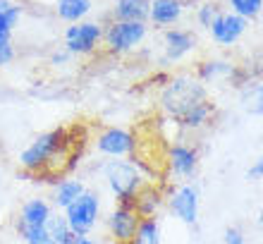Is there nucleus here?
I'll list each match as a JSON object with an SVG mask.
<instances>
[{
  "label": "nucleus",
  "instance_id": "nucleus-18",
  "mask_svg": "<svg viewBox=\"0 0 263 244\" xmlns=\"http://www.w3.org/2000/svg\"><path fill=\"white\" fill-rule=\"evenodd\" d=\"M235 63H230V60H203V63L196 65V79L203 84L208 82H220V79H232L235 77Z\"/></svg>",
  "mask_w": 263,
  "mask_h": 244
},
{
  "label": "nucleus",
  "instance_id": "nucleus-3",
  "mask_svg": "<svg viewBox=\"0 0 263 244\" xmlns=\"http://www.w3.org/2000/svg\"><path fill=\"white\" fill-rule=\"evenodd\" d=\"M101 175L115 203H132L139 189L151 182L132 158H108L101 165Z\"/></svg>",
  "mask_w": 263,
  "mask_h": 244
},
{
  "label": "nucleus",
  "instance_id": "nucleus-29",
  "mask_svg": "<svg viewBox=\"0 0 263 244\" xmlns=\"http://www.w3.org/2000/svg\"><path fill=\"white\" fill-rule=\"evenodd\" d=\"M69 60H72V55H69L63 46L53 50V53H50V58H48V63L53 65V67H65V65H69Z\"/></svg>",
  "mask_w": 263,
  "mask_h": 244
},
{
  "label": "nucleus",
  "instance_id": "nucleus-28",
  "mask_svg": "<svg viewBox=\"0 0 263 244\" xmlns=\"http://www.w3.org/2000/svg\"><path fill=\"white\" fill-rule=\"evenodd\" d=\"M222 244H247L244 230L242 228H237V225H228L225 232H222Z\"/></svg>",
  "mask_w": 263,
  "mask_h": 244
},
{
  "label": "nucleus",
  "instance_id": "nucleus-11",
  "mask_svg": "<svg viewBox=\"0 0 263 244\" xmlns=\"http://www.w3.org/2000/svg\"><path fill=\"white\" fill-rule=\"evenodd\" d=\"M196 50V36L189 29L170 27L163 31V60L167 65H177L187 60Z\"/></svg>",
  "mask_w": 263,
  "mask_h": 244
},
{
  "label": "nucleus",
  "instance_id": "nucleus-4",
  "mask_svg": "<svg viewBox=\"0 0 263 244\" xmlns=\"http://www.w3.org/2000/svg\"><path fill=\"white\" fill-rule=\"evenodd\" d=\"M148 36V22L110 20L103 27V46L110 55H127L137 50Z\"/></svg>",
  "mask_w": 263,
  "mask_h": 244
},
{
  "label": "nucleus",
  "instance_id": "nucleus-12",
  "mask_svg": "<svg viewBox=\"0 0 263 244\" xmlns=\"http://www.w3.org/2000/svg\"><path fill=\"white\" fill-rule=\"evenodd\" d=\"M247 29H249V20H244L239 14L235 12H220L218 14V20L211 24V39H213L218 46L222 48H232L235 43H239L244 34H247Z\"/></svg>",
  "mask_w": 263,
  "mask_h": 244
},
{
  "label": "nucleus",
  "instance_id": "nucleus-22",
  "mask_svg": "<svg viewBox=\"0 0 263 244\" xmlns=\"http://www.w3.org/2000/svg\"><path fill=\"white\" fill-rule=\"evenodd\" d=\"M24 7L14 0H0V36H12V31L20 24Z\"/></svg>",
  "mask_w": 263,
  "mask_h": 244
},
{
  "label": "nucleus",
  "instance_id": "nucleus-1",
  "mask_svg": "<svg viewBox=\"0 0 263 244\" xmlns=\"http://www.w3.org/2000/svg\"><path fill=\"white\" fill-rule=\"evenodd\" d=\"M67 161H74V154H72L69 132L63 129V127L41 132L39 137L29 141L17 156V163L27 175L55 177V180L63 177L65 170H69Z\"/></svg>",
  "mask_w": 263,
  "mask_h": 244
},
{
  "label": "nucleus",
  "instance_id": "nucleus-25",
  "mask_svg": "<svg viewBox=\"0 0 263 244\" xmlns=\"http://www.w3.org/2000/svg\"><path fill=\"white\" fill-rule=\"evenodd\" d=\"M220 5L218 3H213V0H203V3H199L196 5V12H194V20L199 27L203 29H211V24H213L215 20H218V14H220Z\"/></svg>",
  "mask_w": 263,
  "mask_h": 244
},
{
  "label": "nucleus",
  "instance_id": "nucleus-15",
  "mask_svg": "<svg viewBox=\"0 0 263 244\" xmlns=\"http://www.w3.org/2000/svg\"><path fill=\"white\" fill-rule=\"evenodd\" d=\"M86 192V184L79 177H72V175H63L53 182V189H50V203L55 211H65L69 203L79 199V196Z\"/></svg>",
  "mask_w": 263,
  "mask_h": 244
},
{
  "label": "nucleus",
  "instance_id": "nucleus-7",
  "mask_svg": "<svg viewBox=\"0 0 263 244\" xmlns=\"http://www.w3.org/2000/svg\"><path fill=\"white\" fill-rule=\"evenodd\" d=\"M165 209L180 223L194 228L199 223V209H201L199 187L189 184V182H182L177 187H170V192H165Z\"/></svg>",
  "mask_w": 263,
  "mask_h": 244
},
{
  "label": "nucleus",
  "instance_id": "nucleus-23",
  "mask_svg": "<svg viewBox=\"0 0 263 244\" xmlns=\"http://www.w3.org/2000/svg\"><path fill=\"white\" fill-rule=\"evenodd\" d=\"M46 232H48V237L53 239L55 244H69L72 237H74V232L69 230L67 220H65L63 211H53L48 218V223H46Z\"/></svg>",
  "mask_w": 263,
  "mask_h": 244
},
{
  "label": "nucleus",
  "instance_id": "nucleus-32",
  "mask_svg": "<svg viewBox=\"0 0 263 244\" xmlns=\"http://www.w3.org/2000/svg\"><path fill=\"white\" fill-rule=\"evenodd\" d=\"M256 228H258V230L263 232V209L258 211V216H256Z\"/></svg>",
  "mask_w": 263,
  "mask_h": 244
},
{
  "label": "nucleus",
  "instance_id": "nucleus-16",
  "mask_svg": "<svg viewBox=\"0 0 263 244\" xmlns=\"http://www.w3.org/2000/svg\"><path fill=\"white\" fill-rule=\"evenodd\" d=\"M53 203L46 196H31L22 203L20 216H17V223L20 225H34V228H41V225L48 223L50 213H53Z\"/></svg>",
  "mask_w": 263,
  "mask_h": 244
},
{
  "label": "nucleus",
  "instance_id": "nucleus-30",
  "mask_svg": "<svg viewBox=\"0 0 263 244\" xmlns=\"http://www.w3.org/2000/svg\"><path fill=\"white\" fill-rule=\"evenodd\" d=\"M247 180H249V182L263 180V156H261V158H256V161L247 167Z\"/></svg>",
  "mask_w": 263,
  "mask_h": 244
},
{
  "label": "nucleus",
  "instance_id": "nucleus-10",
  "mask_svg": "<svg viewBox=\"0 0 263 244\" xmlns=\"http://www.w3.org/2000/svg\"><path fill=\"white\" fill-rule=\"evenodd\" d=\"M139 220L141 218L137 216V211L132 209V203H115L112 211L105 216V230H108V235L112 237L115 244H127L134 237Z\"/></svg>",
  "mask_w": 263,
  "mask_h": 244
},
{
  "label": "nucleus",
  "instance_id": "nucleus-2",
  "mask_svg": "<svg viewBox=\"0 0 263 244\" xmlns=\"http://www.w3.org/2000/svg\"><path fill=\"white\" fill-rule=\"evenodd\" d=\"M211 101L206 84L199 82L196 74H175L170 77L158 93V108L170 122H180L196 105Z\"/></svg>",
  "mask_w": 263,
  "mask_h": 244
},
{
  "label": "nucleus",
  "instance_id": "nucleus-31",
  "mask_svg": "<svg viewBox=\"0 0 263 244\" xmlns=\"http://www.w3.org/2000/svg\"><path fill=\"white\" fill-rule=\"evenodd\" d=\"M69 244H98V242L91 237V235H74Z\"/></svg>",
  "mask_w": 263,
  "mask_h": 244
},
{
  "label": "nucleus",
  "instance_id": "nucleus-33",
  "mask_svg": "<svg viewBox=\"0 0 263 244\" xmlns=\"http://www.w3.org/2000/svg\"><path fill=\"white\" fill-rule=\"evenodd\" d=\"M20 244H24V242H20Z\"/></svg>",
  "mask_w": 263,
  "mask_h": 244
},
{
  "label": "nucleus",
  "instance_id": "nucleus-9",
  "mask_svg": "<svg viewBox=\"0 0 263 244\" xmlns=\"http://www.w3.org/2000/svg\"><path fill=\"white\" fill-rule=\"evenodd\" d=\"M199 148L189 141L180 139L167 146V156H165V167L170 177H177V180H189L192 175L196 173L199 167Z\"/></svg>",
  "mask_w": 263,
  "mask_h": 244
},
{
  "label": "nucleus",
  "instance_id": "nucleus-20",
  "mask_svg": "<svg viewBox=\"0 0 263 244\" xmlns=\"http://www.w3.org/2000/svg\"><path fill=\"white\" fill-rule=\"evenodd\" d=\"M213 112H215V105L211 103V101H206V103L196 105L192 112H187V115L177 122V127H180V129H184V132H201L203 127L211 125Z\"/></svg>",
  "mask_w": 263,
  "mask_h": 244
},
{
  "label": "nucleus",
  "instance_id": "nucleus-26",
  "mask_svg": "<svg viewBox=\"0 0 263 244\" xmlns=\"http://www.w3.org/2000/svg\"><path fill=\"white\" fill-rule=\"evenodd\" d=\"M244 110L249 115H263V79L244 91Z\"/></svg>",
  "mask_w": 263,
  "mask_h": 244
},
{
  "label": "nucleus",
  "instance_id": "nucleus-17",
  "mask_svg": "<svg viewBox=\"0 0 263 244\" xmlns=\"http://www.w3.org/2000/svg\"><path fill=\"white\" fill-rule=\"evenodd\" d=\"M151 0H112L110 20L118 22H146Z\"/></svg>",
  "mask_w": 263,
  "mask_h": 244
},
{
  "label": "nucleus",
  "instance_id": "nucleus-27",
  "mask_svg": "<svg viewBox=\"0 0 263 244\" xmlns=\"http://www.w3.org/2000/svg\"><path fill=\"white\" fill-rule=\"evenodd\" d=\"M17 58V48L12 43V36H0V70L7 67Z\"/></svg>",
  "mask_w": 263,
  "mask_h": 244
},
{
  "label": "nucleus",
  "instance_id": "nucleus-21",
  "mask_svg": "<svg viewBox=\"0 0 263 244\" xmlns=\"http://www.w3.org/2000/svg\"><path fill=\"white\" fill-rule=\"evenodd\" d=\"M127 244H163V228L158 218H141L134 237Z\"/></svg>",
  "mask_w": 263,
  "mask_h": 244
},
{
  "label": "nucleus",
  "instance_id": "nucleus-14",
  "mask_svg": "<svg viewBox=\"0 0 263 244\" xmlns=\"http://www.w3.org/2000/svg\"><path fill=\"white\" fill-rule=\"evenodd\" d=\"M132 209L137 211L139 218H158L160 211L165 209V189L156 187L153 182L144 184L137 192V196H134Z\"/></svg>",
  "mask_w": 263,
  "mask_h": 244
},
{
  "label": "nucleus",
  "instance_id": "nucleus-8",
  "mask_svg": "<svg viewBox=\"0 0 263 244\" xmlns=\"http://www.w3.org/2000/svg\"><path fill=\"white\" fill-rule=\"evenodd\" d=\"M137 146H139L137 134L118 125L103 127L93 137V148L103 158H132L137 154Z\"/></svg>",
  "mask_w": 263,
  "mask_h": 244
},
{
  "label": "nucleus",
  "instance_id": "nucleus-5",
  "mask_svg": "<svg viewBox=\"0 0 263 244\" xmlns=\"http://www.w3.org/2000/svg\"><path fill=\"white\" fill-rule=\"evenodd\" d=\"M101 213H103L101 194L89 187H86V192H84L79 199H74V201L63 211L69 230L74 232V235H91V232L96 230L98 220H101Z\"/></svg>",
  "mask_w": 263,
  "mask_h": 244
},
{
  "label": "nucleus",
  "instance_id": "nucleus-13",
  "mask_svg": "<svg viewBox=\"0 0 263 244\" xmlns=\"http://www.w3.org/2000/svg\"><path fill=\"white\" fill-rule=\"evenodd\" d=\"M189 0H151L148 3V20L153 27L170 29L184 17Z\"/></svg>",
  "mask_w": 263,
  "mask_h": 244
},
{
  "label": "nucleus",
  "instance_id": "nucleus-19",
  "mask_svg": "<svg viewBox=\"0 0 263 244\" xmlns=\"http://www.w3.org/2000/svg\"><path fill=\"white\" fill-rule=\"evenodd\" d=\"M93 10V0H55V17L65 24L84 22Z\"/></svg>",
  "mask_w": 263,
  "mask_h": 244
},
{
  "label": "nucleus",
  "instance_id": "nucleus-6",
  "mask_svg": "<svg viewBox=\"0 0 263 244\" xmlns=\"http://www.w3.org/2000/svg\"><path fill=\"white\" fill-rule=\"evenodd\" d=\"M103 46V24L93 20H84L67 24L63 34V48L72 58H89Z\"/></svg>",
  "mask_w": 263,
  "mask_h": 244
},
{
  "label": "nucleus",
  "instance_id": "nucleus-24",
  "mask_svg": "<svg viewBox=\"0 0 263 244\" xmlns=\"http://www.w3.org/2000/svg\"><path fill=\"white\" fill-rule=\"evenodd\" d=\"M228 10L251 22V20H256L258 14H261L263 0H228Z\"/></svg>",
  "mask_w": 263,
  "mask_h": 244
}]
</instances>
